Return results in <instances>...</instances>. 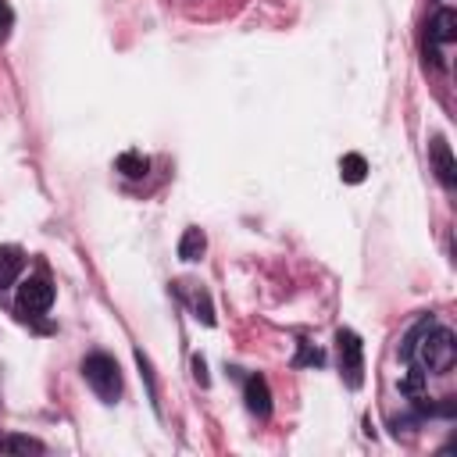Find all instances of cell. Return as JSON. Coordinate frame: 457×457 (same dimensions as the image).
Instances as JSON below:
<instances>
[{
  "label": "cell",
  "mask_w": 457,
  "mask_h": 457,
  "mask_svg": "<svg viewBox=\"0 0 457 457\" xmlns=\"http://www.w3.org/2000/svg\"><path fill=\"white\" fill-rule=\"evenodd\" d=\"M407 361H414V368L421 375H443L453 368L457 361V336L446 328V325H436L432 318H421L407 339H403V350H400Z\"/></svg>",
  "instance_id": "obj_1"
},
{
  "label": "cell",
  "mask_w": 457,
  "mask_h": 457,
  "mask_svg": "<svg viewBox=\"0 0 457 457\" xmlns=\"http://www.w3.org/2000/svg\"><path fill=\"white\" fill-rule=\"evenodd\" d=\"M82 378L89 382V389L104 403H114L121 396V371H118V361L111 353H89L82 361Z\"/></svg>",
  "instance_id": "obj_2"
},
{
  "label": "cell",
  "mask_w": 457,
  "mask_h": 457,
  "mask_svg": "<svg viewBox=\"0 0 457 457\" xmlns=\"http://www.w3.org/2000/svg\"><path fill=\"white\" fill-rule=\"evenodd\" d=\"M336 346H339V371L346 375V386L357 389L364 382V343L353 328H339Z\"/></svg>",
  "instance_id": "obj_3"
},
{
  "label": "cell",
  "mask_w": 457,
  "mask_h": 457,
  "mask_svg": "<svg viewBox=\"0 0 457 457\" xmlns=\"http://www.w3.org/2000/svg\"><path fill=\"white\" fill-rule=\"evenodd\" d=\"M50 303H54V286H50L43 275L21 278V286H18V311H21V314L39 318V314L50 311Z\"/></svg>",
  "instance_id": "obj_4"
},
{
  "label": "cell",
  "mask_w": 457,
  "mask_h": 457,
  "mask_svg": "<svg viewBox=\"0 0 457 457\" xmlns=\"http://www.w3.org/2000/svg\"><path fill=\"white\" fill-rule=\"evenodd\" d=\"M428 164H432L436 179H439L446 189L457 186V161H453V150H450V143H446L443 136H432V139H428Z\"/></svg>",
  "instance_id": "obj_5"
},
{
  "label": "cell",
  "mask_w": 457,
  "mask_h": 457,
  "mask_svg": "<svg viewBox=\"0 0 457 457\" xmlns=\"http://www.w3.org/2000/svg\"><path fill=\"white\" fill-rule=\"evenodd\" d=\"M243 400H246V411L257 414V418H268L271 414V389L261 375H250L246 386H243Z\"/></svg>",
  "instance_id": "obj_6"
},
{
  "label": "cell",
  "mask_w": 457,
  "mask_h": 457,
  "mask_svg": "<svg viewBox=\"0 0 457 457\" xmlns=\"http://www.w3.org/2000/svg\"><path fill=\"white\" fill-rule=\"evenodd\" d=\"M21 268H25V257H21V246H14V243H7V246H0V289H7V286H14V278L21 275Z\"/></svg>",
  "instance_id": "obj_7"
},
{
  "label": "cell",
  "mask_w": 457,
  "mask_h": 457,
  "mask_svg": "<svg viewBox=\"0 0 457 457\" xmlns=\"http://www.w3.org/2000/svg\"><path fill=\"white\" fill-rule=\"evenodd\" d=\"M428 39H432V43H453V39H457V14H453L450 7H443V11L432 14V21H428Z\"/></svg>",
  "instance_id": "obj_8"
},
{
  "label": "cell",
  "mask_w": 457,
  "mask_h": 457,
  "mask_svg": "<svg viewBox=\"0 0 457 457\" xmlns=\"http://www.w3.org/2000/svg\"><path fill=\"white\" fill-rule=\"evenodd\" d=\"M46 446L36 436H21V432H0V453H43Z\"/></svg>",
  "instance_id": "obj_9"
},
{
  "label": "cell",
  "mask_w": 457,
  "mask_h": 457,
  "mask_svg": "<svg viewBox=\"0 0 457 457\" xmlns=\"http://www.w3.org/2000/svg\"><path fill=\"white\" fill-rule=\"evenodd\" d=\"M204 250H207V236L200 228H186L182 239H179V257L182 261H200Z\"/></svg>",
  "instance_id": "obj_10"
},
{
  "label": "cell",
  "mask_w": 457,
  "mask_h": 457,
  "mask_svg": "<svg viewBox=\"0 0 457 457\" xmlns=\"http://www.w3.org/2000/svg\"><path fill=\"white\" fill-rule=\"evenodd\" d=\"M118 171L121 175H129V179H143L146 175V168H150V161L139 154V150H125V154H118Z\"/></svg>",
  "instance_id": "obj_11"
},
{
  "label": "cell",
  "mask_w": 457,
  "mask_h": 457,
  "mask_svg": "<svg viewBox=\"0 0 457 457\" xmlns=\"http://www.w3.org/2000/svg\"><path fill=\"white\" fill-rule=\"evenodd\" d=\"M339 175H343V182H350V186L364 182V175H368L364 157H361V154H343V161H339Z\"/></svg>",
  "instance_id": "obj_12"
},
{
  "label": "cell",
  "mask_w": 457,
  "mask_h": 457,
  "mask_svg": "<svg viewBox=\"0 0 457 457\" xmlns=\"http://www.w3.org/2000/svg\"><path fill=\"white\" fill-rule=\"evenodd\" d=\"M189 303H193V311H196V318H200L204 325H214V311H211L207 293H189Z\"/></svg>",
  "instance_id": "obj_13"
},
{
  "label": "cell",
  "mask_w": 457,
  "mask_h": 457,
  "mask_svg": "<svg viewBox=\"0 0 457 457\" xmlns=\"http://www.w3.org/2000/svg\"><path fill=\"white\" fill-rule=\"evenodd\" d=\"M11 29H14V11H11L7 0H0V43H7Z\"/></svg>",
  "instance_id": "obj_14"
},
{
  "label": "cell",
  "mask_w": 457,
  "mask_h": 457,
  "mask_svg": "<svg viewBox=\"0 0 457 457\" xmlns=\"http://www.w3.org/2000/svg\"><path fill=\"white\" fill-rule=\"evenodd\" d=\"M321 361H325V353H321L318 346H314V350H311V346H303V350H300V357H296V364H321Z\"/></svg>",
  "instance_id": "obj_15"
},
{
  "label": "cell",
  "mask_w": 457,
  "mask_h": 457,
  "mask_svg": "<svg viewBox=\"0 0 457 457\" xmlns=\"http://www.w3.org/2000/svg\"><path fill=\"white\" fill-rule=\"evenodd\" d=\"M193 375H196V382L200 386H207L211 378H207V364H204V357H193Z\"/></svg>",
  "instance_id": "obj_16"
}]
</instances>
